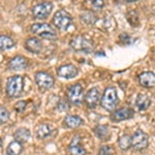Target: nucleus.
Segmentation results:
<instances>
[{
	"mask_svg": "<svg viewBox=\"0 0 155 155\" xmlns=\"http://www.w3.org/2000/svg\"><path fill=\"white\" fill-rule=\"evenodd\" d=\"M119 104L118 94H117V90L115 87H107L104 89V92L101 96V106L104 107L106 111L112 112L116 109V107Z\"/></svg>",
	"mask_w": 155,
	"mask_h": 155,
	"instance_id": "1",
	"label": "nucleus"
},
{
	"mask_svg": "<svg viewBox=\"0 0 155 155\" xmlns=\"http://www.w3.org/2000/svg\"><path fill=\"white\" fill-rule=\"evenodd\" d=\"M24 79L22 76H12L6 82V94L12 98H17L23 93Z\"/></svg>",
	"mask_w": 155,
	"mask_h": 155,
	"instance_id": "2",
	"label": "nucleus"
},
{
	"mask_svg": "<svg viewBox=\"0 0 155 155\" xmlns=\"http://www.w3.org/2000/svg\"><path fill=\"white\" fill-rule=\"evenodd\" d=\"M31 31L34 34L41 36V38L50 39V41H56L57 39V32L52 26L48 23H35L32 24L30 27Z\"/></svg>",
	"mask_w": 155,
	"mask_h": 155,
	"instance_id": "3",
	"label": "nucleus"
},
{
	"mask_svg": "<svg viewBox=\"0 0 155 155\" xmlns=\"http://www.w3.org/2000/svg\"><path fill=\"white\" fill-rule=\"evenodd\" d=\"M69 46L74 51L84 52V53H91L94 49L93 41L82 35H76L72 37L69 41Z\"/></svg>",
	"mask_w": 155,
	"mask_h": 155,
	"instance_id": "4",
	"label": "nucleus"
},
{
	"mask_svg": "<svg viewBox=\"0 0 155 155\" xmlns=\"http://www.w3.org/2000/svg\"><path fill=\"white\" fill-rule=\"evenodd\" d=\"M53 24L55 25L56 28H58L61 31H66L72 24V18L71 16L67 12L60 9V11L56 12L54 15L53 20H52Z\"/></svg>",
	"mask_w": 155,
	"mask_h": 155,
	"instance_id": "5",
	"label": "nucleus"
},
{
	"mask_svg": "<svg viewBox=\"0 0 155 155\" xmlns=\"http://www.w3.org/2000/svg\"><path fill=\"white\" fill-rule=\"evenodd\" d=\"M148 145V136L141 129H137L131 137V147L137 151H142V150L146 149Z\"/></svg>",
	"mask_w": 155,
	"mask_h": 155,
	"instance_id": "6",
	"label": "nucleus"
},
{
	"mask_svg": "<svg viewBox=\"0 0 155 155\" xmlns=\"http://www.w3.org/2000/svg\"><path fill=\"white\" fill-rule=\"evenodd\" d=\"M53 3L51 1H45L38 3L32 7V15L35 19L44 20L50 16L51 12L53 11Z\"/></svg>",
	"mask_w": 155,
	"mask_h": 155,
	"instance_id": "7",
	"label": "nucleus"
},
{
	"mask_svg": "<svg viewBox=\"0 0 155 155\" xmlns=\"http://www.w3.org/2000/svg\"><path fill=\"white\" fill-rule=\"evenodd\" d=\"M66 95L68 101L74 104H80L83 101L84 96V88L80 84H74L68 87L66 91Z\"/></svg>",
	"mask_w": 155,
	"mask_h": 155,
	"instance_id": "8",
	"label": "nucleus"
},
{
	"mask_svg": "<svg viewBox=\"0 0 155 155\" xmlns=\"http://www.w3.org/2000/svg\"><path fill=\"white\" fill-rule=\"evenodd\" d=\"M35 82L41 89H51L55 84L54 78L46 71H37L35 74Z\"/></svg>",
	"mask_w": 155,
	"mask_h": 155,
	"instance_id": "9",
	"label": "nucleus"
},
{
	"mask_svg": "<svg viewBox=\"0 0 155 155\" xmlns=\"http://www.w3.org/2000/svg\"><path fill=\"white\" fill-rule=\"evenodd\" d=\"M78 74H79V69L74 64H64L57 68V74L62 79H74L78 76Z\"/></svg>",
	"mask_w": 155,
	"mask_h": 155,
	"instance_id": "10",
	"label": "nucleus"
},
{
	"mask_svg": "<svg viewBox=\"0 0 155 155\" xmlns=\"http://www.w3.org/2000/svg\"><path fill=\"white\" fill-rule=\"evenodd\" d=\"M134 110L129 107H121L119 110L114 111L111 115V120L113 122H121L124 120H128L134 117Z\"/></svg>",
	"mask_w": 155,
	"mask_h": 155,
	"instance_id": "11",
	"label": "nucleus"
},
{
	"mask_svg": "<svg viewBox=\"0 0 155 155\" xmlns=\"http://www.w3.org/2000/svg\"><path fill=\"white\" fill-rule=\"evenodd\" d=\"M99 97H101V92L96 87L89 89L85 95V104L89 109H94L98 104Z\"/></svg>",
	"mask_w": 155,
	"mask_h": 155,
	"instance_id": "12",
	"label": "nucleus"
},
{
	"mask_svg": "<svg viewBox=\"0 0 155 155\" xmlns=\"http://www.w3.org/2000/svg\"><path fill=\"white\" fill-rule=\"evenodd\" d=\"M139 83L144 88H155V74L144 71L139 76Z\"/></svg>",
	"mask_w": 155,
	"mask_h": 155,
	"instance_id": "13",
	"label": "nucleus"
},
{
	"mask_svg": "<svg viewBox=\"0 0 155 155\" xmlns=\"http://www.w3.org/2000/svg\"><path fill=\"white\" fill-rule=\"evenodd\" d=\"M28 66V60L25 58L24 56H16L14 57L8 63V67L12 71H21L27 68Z\"/></svg>",
	"mask_w": 155,
	"mask_h": 155,
	"instance_id": "14",
	"label": "nucleus"
},
{
	"mask_svg": "<svg viewBox=\"0 0 155 155\" xmlns=\"http://www.w3.org/2000/svg\"><path fill=\"white\" fill-rule=\"evenodd\" d=\"M68 152L71 155H85L86 154V150L80 143V137L76 134L72 137L71 144L68 145Z\"/></svg>",
	"mask_w": 155,
	"mask_h": 155,
	"instance_id": "15",
	"label": "nucleus"
},
{
	"mask_svg": "<svg viewBox=\"0 0 155 155\" xmlns=\"http://www.w3.org/2000/svg\"><path fill=\"white\" fill-rule=\"evenodd\" d=\"M25 48L31 53L39 54L42 50V42L36 37H29L25 41Z\"/></svg>",
	"mask_w": 155,
	"mask_h": 155,
	"instance_id": "16",
	"label": "nucleus"
},
{
	"mask_svg": "<svg viewBox=\"0 0 155 155\" xmlns=\"http://www.w3.org/2000/svg\"><path fill=\"white\" fill-rule=\"evenodd\" d=\"M63 124L67 128H77L83 124V119H81V117L77 115H67L63 120Z\"/></svg>",
	"mask_w": 155,
	"mask_h": 155,
	"instance_id": "17",
	"label": "nucleus"
},
{
	"mask_svg": "<svg viewBox=\"0 0 155 155\" xmlns=\"http://www.w3.org/2000/svg\"><path fill=\"white\" fill-rule=\"evenodd\" d=\"M15 140L20 142V143L24 144L26 142L29 141V139L31 137V132L28 128H25V127H20L15 131Z\"/></svg>",
	"mask_w": 155,
	"mask_h": 155,
	"instance_id": "18",
	"label": "nucleus"
},
{
	"mask_svg": "<svg viewBox=\"0 0 155 155\" xmlns=\"http://www.w3.org/2000/svg\"><path fill=\"white\" fill-rule=\"evenodd\" d=\"M136 104L140 111H146V110L151 106V98H150L147 94L140 93V94H137Z\"/></svg>",
	"mask_w": 155,
	"mask_h": 155,
	"instance_id": "19",
	"label": "nucleus"
},
{
	"mask_svg": "<svg viewBox=\"0 0 155 155\" xmlns=\"http://www.w3.org/2000/svg\"><path fill=\"white\" fill-rule=\"evenodd\" d=\"M52 134V126L47 123H41L36 127V136L38 139H47Z\"/></svg>",
	"mask_w": 155,
	"mask_h": 155,
	"instance_id": "20",
	"label": "nucleus"
},
{
	"mask_svg": "<svg viewBox=\"0 0 155 155\" xmlns=\"http://www.w3.org/2000/svg\"><path fill=\"white\" fill-rule=\"evenodd\" d=\"M80 19H81V21L83 22L84 24L89 25V26H92V25L96 24L97 21H98L95 14L91 11H86V12H82V14L80 15Z\"/></svg>",
	"mask_w": 155,
	"mask_h": 155,
	"instance_id": "21",
	"label": "nucleus"
},
{
	"mask_svg": "<svg viewBox=\"0 0 155 155\" xmlns=\"http://www.w3.org/2000/svg\"><path fill=\"white\" fill-rule=\"evenodd\" d=\"M24 147H23V144L20 143L18 141H12V143L8 144L6 148V154L7 155H20L23 151Z\"/></svg>",
	"mask_w": 155,
	"mask_h": 155,
	"instance_id": "22",
	"label": "nucleus"
},
{
	"mask_svg": "<svg viewBox=\"0 0 155 155\" xmlns=\"http://www.w3.org/2000/svg\"><path fill=\"white\" fill-rule=\"evenodd\" d=\"M94 132L97 136L99 140L101 141H107V140L110 139V136H111V132H110V128L109 126L107 125H98L94 128Z\"/></svg>",
	"mask_w": 155,
	"mask_h": 155,
	"instance_id": "23",
	"label": "nucleus"
},
{
	"mask_svg": "<svg viewBox=\"0 0 155 155\" xmlns=\"http://www.w3.org/2000/svg\"><path fill=\"white\" fill-rule=\"evenodd\" d=\"M15 47V41L12 37L7 35H0V50L5 51Z\"/></svg>",
	"mask_w": 155,
	"mask_h": 155,
	"instance_id": "24",
	"label": "nucleus"
},
{
	"mask_svg": "<svg viewBox=\"0 0 155 155\" xmlns=\"http://www.w3.org/2000/svg\"><path fill=\"white\" fill-rule=\"evenodd\" d=\"M118 146L119 148L123 151H127L131 147V137L128 134H123L119 137L118 140Z\"/></svg>",
	"mask_w": 155,
	"mask_h": 155,
	"instance_id": "25",
	"label": "nucleus"
},
{
	"mask_svg": "<svg viewBox=\"0 0 155 155\" xmlns=\"http://www.w3.org/2000/svg\"><path fill=\"white\" fill-rule=\"evenodd\" d=\"M85 3L88 5L92 11L94 12H99L104 8V0H86Z\"/></svg>",
	"mask_w": 155,
	"mask_h": 155,
	"instance_id": "26",
	"label": "nucleus"
},
{
	"mask_svg": "<svg viewBox=\"0 0 155 155\" xmlns=\"http://www.w3.org/2000/svg\"><path fill=\"white\" fill-rule=\"evenodd\" d=\"M9 119V113L6 107L0 106V123H6Z\"/></svg>",
	"mask_w": 155,
	"mask_h": 155,
	"instance_id": "27",
	"label": "nucleus"
},
{
	"mask_svg": "<svg viewBox=\"0 0 155 155\" xmlns=\"http://www.w3.org/2000/svg\"><path fill=\"white\" fill-rule=\"evenodd\" d=\"M129 14L131 15V17L127 16L128 22L132 26H137V25L139 24V16H137V14L136 12V11H129Z\"/></svg>",
	"mask_w": 155,
	"mask_h": 155,
	"instance_id": "28",
	"label": "nucleus"
},
{
	"mask_svg": "<svg viewBox=\"0 0 155 155\" xmlns=\"http://www.w3.org/2000/svg\"><path fill=\"white\" fill-rule=\"evenodd\" d=\"M114 153V150L111 146H102L98 151V155H112Z\"/></svg>",
	"mask_w": 155,
	"mask_h": 155,
	"instance_id": "29",
	"label": "nucleus"
},
{
	"mask_svg": "<svg viewBox=\"0 0 155 155\" xmlns=\"http://www.w3.org/2000/svg\"><path fill=\"white\" fill-rule=\"evenodd\" d=\"M56 109L58 110L59 112H65V111H67V110L69 109V104H68V102H67L66 101H63V99H62V101H60L58 102Z\"/></svg>",
	"mask_w": 155,
	"mask_h": 155,
	"instance_id": "30",
	"label": "nucleus"
},
{
	"mask_svg": "<svg viewBox=\"0 0 155 155\" xmlns=\"http://www.w3.org/2000/svg\"><path fill=\"white\" fill-rule=\"evenodd\" d=\"M26 101H20L17 102L16 104H15V110H16V112H18V113H22L23 111H25V109H26Z\"/></svg>",
	"mask_w": 155,
	"mask_h": 155,
	"instance_id": "31",
	"label": "nucleus"
},
{
	"mask_svg": "<svg viewBox=\"0 0 155 155\" xmlns=\"http://www.w3.org/2000/svg\"><path fill=\"white\" fill-rule=\"evenodd\" d=\"M120 38L123 41L122 42H123V44H125V45H129L131 42V38L127 35V34H121V35H120Z\"/></svg>",
	"mask_w": 155,
	"mask_h": 155,
	"instance_id": "32",
	"label": "nucleus"
},
{
	"mask_svg": "<svg viewBox=\"0 0 155 155\" xmlns=\"http://www.w3.org/2000/svg\"><path fill=\"white\" fill-rule=\"evenodd\" d=\"M127 2H134V1H137V0H125Z\"/></svg>",
	"mask_w": 155,
	"mask_h": 155,
	"instance_id": "33",
	"label": "nucleus"
},
{
	"mask_svg": "<svg viewBox=\"0 0 155 155\" xmlns=\"http://www.w3.org/2000/svg\"><path fill=\"white\" fill-rule=\"evenodd\" d=\"M1 148H2V142H1V140H0V151H1Z\"/></svg>",
	"mask_w": 155,
	"mask_h": 155,
	"instance_id": "34",
	"label": "nucleus"
}]
</instances>
